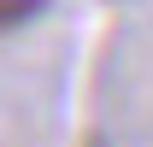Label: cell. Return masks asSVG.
<instances>
[{
    "label": "cell",
    "mask_w": 153,
    "mask_h": 147,
    "mask_svg": "<svg viewBox=\"0 0 153 147\" xmlns=\"http://www.w3.org/2000/svg\"><path fill=\"white\" fill-rule=\"evenodd\" d=\"M47 0H0V30H12V24H24V18H36Z\"/></svg>",
    "instance_id": "6da1fadb"
}]
</instances>
